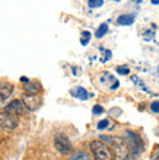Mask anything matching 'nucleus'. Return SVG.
<instances>
[{"instance_id": "f257e3e1", "label": "nucleus", "mask_w": 159, "mask_h": 160, "mask_svg": "<svg viewBox=\"0 0 159 160\" xmlns=\"http://www.w3.org/2000/svg\"><path fill=\"white\" fill-rule=\"evenodd\" d=\"M101 140L105 141L111 147L114 160H129L130 150L124 138H121V137H111V135H102Z\"/></svg>"}, {"instance_id": "f03ea898", "label": "nucleus", "mask_w": 159, "mask_h": 160, "mask_svg": "<svg viewBox=\"0 0 159 160\" xmlns=\"http://www.w3.org/2000/svg\"><path fill=\"white\" fill-rule=\"evenodd\" d=\"M91 150H92L93 160H114L111 147L102 140H93L91 143Z\"/></svg>"}, {"instance_id": "7ed1b4c3", "label": "nucleus", "mask_w": 159, "mask_h": 160, "mask_svg": "<svg viewBox=\"0 0 159 160\" xmlns=\"http://www.w3.org/2000/svg\"><path fill=\"white\" fill-rule=\"evenodd\" d=\"M124 140H126L127 146H129V150H130V154H131V156L136 157L143 152V141H142V138L139 137V134H136L134 131H126Z\"/></svg>"}, {"instance_id": "20e7f679", "label": "nucleus", "mask_w": 159, "mask_h": 160, "mask_svg": "<svg viewBox=\"0 0 159 160\" xmlns=\"http://www.w3.org/2000/svg\"><path fill=\"white\" fill-rule=\"evenodd\" d=\"M54 147L60 154H70L73 152V146H72L70 140L67 138L64 134H56L54 135Z\"/></svg>"}, {"instance_id": "39448f33", "label": "nucleus", "mask_w": 159, "mask_h": 160, "mask_svg": "<svg viewBox=\"0 0 159 160\" xmlns=\"http://www.w3.org/2000/svg\"><path fill=\"white\" fill-rule=\"evenodd\" d=\"M18 117L8 112H2L0 114V128L6 132H12L13 130H16L18 127Z\"/></svg>"}, {"instance_id": "423d86ee", "label": "nucleus", "mask_w": 159, "mask_h": 160, "mask_svg": "<svg viewBox=\"0 0 159 160\" xmlns=\"http://www.w3.org/2000/svg\"><path fill=\"white\" fill-rule=\"evenodd\" d=\"M22 103L25 106L28 111L34 112V111H37L42 103V99L40 95H31V93H25L24 96H22Z\"/></svg>"}, {"instance_id": "0eeeda50", "label": "nucleus", "mask_w": 159, "mask_h": 160, "mask_svg": "<svg viewBox=\"0 0 159 160\" xmlns=\"http://www.w3.org/2000/svg\"><path fill=\"white\" fill-rule=\"evenodd\" d=\"M24 111H25V106H24L22 101H18V99H15V101H12V102H9L8 105L3 108V112L16 115V117H19V115L24 114Z\"/></svg>"}, {"instance_id": "6e6552de", "label": "nucleus", "mask_w": 159, "mask_h": 160, "mask_svg": "<svg viewBox=\"0 0 159 160\" xmlns=\"http://www.w3.org/2000/svg\"><path fill=\"white\" fill-rule=\"evenodd\" d=\"M13 95V86L8 82H3L0 83V99L2 101H6L8 98H10Z\"/></svg>"}, {"instance_id": "1a4fd4ad", "label": "nucleus", "mask_w": 159, "mask_h": 160, "mask_svg": "<svg viewBox=\"0 0 159 160\" xmlns=\"http://www.w3.org/2000/svg\"><path fill=\"white\" fill-rule=\"evenodd\" d=\"M133 22H134V15H121V16H118V19H117V23L118 25H123V26L131 25Z\"/></svg>"}, {"instance_id": "9d476101", "label": "nucleus", "mask_w": 159, "mask_h": 160, "mask_svg": "<svg viewBox=\"0 0 159 160\" xmlns=\"http://www.w3.org/2000/svg\"><path fill=\"white\" fill-rule=\"evenodd\" d=\"M24 90H25L26 93H31V95H37V93H40L41 88H40V84L28 82V83H25V86H24Z\"/></svg>"}, {"instance_id": "9b49d317", "label": "nucleus", "mask_w": 159, "mask_h": 160, "mask_svg": "<svg viewBox=\"0 0 159 160\" xmlns=\"http://www.w3.org/2000/svg\"><path fill=\"white\" fill-rule=\"evenodd\" d=\"M69 160H92V159H91V156H89L86 152H83V150H77V152H75L73 154H72V157Z\"/></svg>"}, {"instance_id": "f8f14e48", "label": "nucleus", "mask_w": 159, "mask_h": 160, "mask_svg": "<svg viewBox=\"0 0 159 160\" xmlns=\"http://www.w3.org/2000/svg\"><path fill=\"white\" fill-rule=\"evenodd\" d=\"M72 95H73V96H76V98H79V99H82V101H85V99H88V98H89L88 92H86V89H83V88L73 89V90H72Z\"/></svg>"}, {"instance_id": "ddd939ff", "label": "nucleus", "mask_w": 159, "mask_h": 160, "mask_svg": "<svg viewBox=\"0 0 159 160\" xmlns=\"http://www.w3.org/2000/svg\"><path fill=\"white\" fill-rule=\"evenodd\" d=\"M107 32H108V23H102V25H99V28L96 29L95 37L96 38H102Z\"/></svg>"}, {"instance_id": "4468645a", "label": "nucleus", "mask_w": 159, "mask_h": 160, "mask_svg": "<svg viewBox=\"0 0 159 160\" xmlns=\"http://www.w3.org/2000/svg\"><path fill=\"white\" fill-rule=\"evenodd\" d=\"M104 4V0H88V6L91 9H95V8H101Z\"/></svg>"}, {"instance_id": "2eb2a0df", "label": "nucleus", "mask_w": 159, "mask_h": 160, "mask_svg": "<svg viewBox=\"0 0 159 160\" xmlns=\"http://www.w3.org/2000/svg\"><path fill=\"white\" fill-rule=\"evenodd\" d=\"M117 73L118 74H123V76H127L130 73V68L127 66H118L117 67Z\"/></svg>"}, {"instance_id": "dca6fc26", "label": "nucleus", "mask_w": 159, "mask_h": 160, "mask_svg": "<svg viewBox=\"0 0 159 160\" xmlns=\"http://www.w3.org/2000/svg\"><path fill=\"white\" fill-rule=\"evenodd\" d=\"M108 125H109V119H102V121L98 122L96 128L98 130H105V128H108Z\"/></svg>"}, {"instance_id": "f3484780", "label": "nucleus", "mask_w": 159, "mask_h": 160, "mask_svg": "<svg viewBox=\"0 0 159 160\" xmlns=\"http://www.w3.org/2000/svg\"><path fill=\"white\" fill-rule=\"evenodd\" d=\"M82 39H80V42H82V45H86L89 42V38H91V34H89L88 31H85V32H82Z\"/></svg>"}, {"instance_id": "a211bd4d", "label": "nucleus", "mask_w": 159, "mask_h": 160, "mask_svg": "<svg viewBox=\"0 0 159 160\" xmlns=\"http://www.w3.org/2000/svg\"><path fill=\"white\" fill-rule=\"evenodd\" d=\"M92 112H93V115H99V114H102V112H104V108H102L101 105H95L92 108Z\"/></svg>"}, {"instance_id": "6ab92c4d", "label": "nucleus", "mask_w": 159, "mask_h": 160, "mask_svg": "<svg viewBox=\"0 0 159 160\" xmlns=\"http://www.w3.org/2000/svg\"><path fill=\"white\" fill-rule=\"evenodd\" d=\"M151 111L155 112V114H159V102H152L151 103Z\"/></svg>"}, {"instance_id": "aec40b11", "label": "nucleus", "mask_w": 159, "mask_h": 160, "mask_svg": "<svg viewBox=\"0 0 159 160\" xmlns=\"http://www.w3.org/2000/svg\"><path fill=\"white\" fill-rule=\"evenodd\" d=\"M111 58V51H105V58H104V61H107V60H109Z\"/></svg>"}, {"instance_id": "412c9836", "label": "nucleus", "mask_w": 159, "mask_h": 160, "mask_svg": "<svg viewBox=\"0 0 159 160\" xmlns=\"http://www.w3.org/2000/svg\"><path fill=\"white\" fill-rule=\"evenodd\" d=\"M159 3V0H152V4H158Z\"/></svg>"}, {"instance_id": "4be33fe9", "label": "nucleus", "mask_w": 159, "mask_h": 160, "mask_svg": "<svg viewBox=\"0 0 159 160\" xmlns=\"http://www.w3.org/2000/svg\"><path fill=\"white\" fill-rule=\"evenodd\" d=\"M156 134H158V135H159V130H158V131H156Z\"/></svg>"}, {"instance_id": "5701e85b", "label": "nucleus", "mask_w": 159, "mask_h": 160, "mask_svg": "<svg viewBox=\"0 0 159 160\" xmlns=\"http://www.w3.org/2000/svg\"><path fill=\"white\" fill-rule=\"evenodd\" d=\"M114 2H121V0H114Z\"/></svg>"}]
</instances>
